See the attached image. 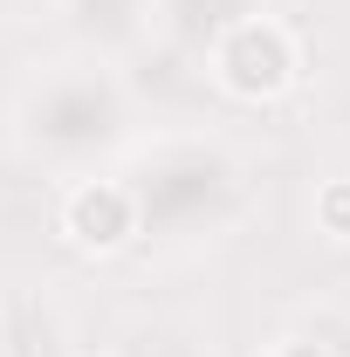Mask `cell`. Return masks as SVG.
Segmentation results:
<instances>
[{
	"mask_svg": "<svg viewBox=\"0 0 350 357\" xmlns=\"http://www.w3.org/2000/svg\"><path fill=\"white\" fill-rule=\"evenodd\" d=\"M7 137L28 165L42 172H96L103 158L131 151L137 144V103L131 83L117 76L110 55L96 48H69V55H48L35 62L21 89H14V110H7Z\"/></svg>",
	"mask_w": 350,
	"mask_h": 357,
	"instance_id": "6da1fadb",
	"label": "cell"
},
{
	"mask_svg": "<svg viewBox=\"0 0 350 357\" xmlns=\"http://www.w3.org/2000/svg\"><path fill=\"white\" fill-rule=\"evenodd\" d=\"M261 357H330V351H323L316 337H275V344H268Z\"/></svg>",
	"mask_w": 350,
	"mask_h": 357,
	"instance_id": "ba28073f",
	"label": "cell"
},
{
	"mask_svg": "<svg viewBox=\"0 0 350 357\" xmlns=\"http://www.w3.org/2000/svg\"><path fill=\"white\" fill-rule=\"evenodd\" d=\"M309 220H316V234H323V241L350 248V178H323V185H316Z\"/></svg>",
	"mask_w": 350,
	"mask_h": 357,
	"instance_id": "52a82bcc",
	"label": "cell"
},
{
	"mask_svg": "<svg viewBox=\"0 0 350 357\" xmlns=\"http://www.w3.org/2000/svg\"><path fill=\"white\" fill-rule=\"evenodd\" d=\"M124 185L137 199V234L144 241H213L248 213V158L213 131H158L131 144Z\"/></svg>",
	"mask_w": 350,
	"mask_h": 357,
	"instance_id": "7a4b0ae2",
	"label": "cell"
},
{
	"mask_svg": "<svg viewBox=\"0 0 350 357\" xmlns=\"http://www.w3.org/2000/svg\"><path fill=\"white\" fill-rule=\"evenodd\" d=\"M0 357H7V323H0Z\"/></svg>",
	"mask_w": 350,
	"mask_h": 357,
	"instance_id": "30bf717a",
	"label": "cell"
},
{
	"mask_svg": "<svg viewBox=\"0 0 350 357\" xmlns=\"http://www.w3.org/2000/svg\"><path fill=\"white\" fill-rule=\"evenodd\" d=\"M268 0H151V35L178 55H206L213 35H227L241 14H261Z\"/></svg>",
	"mask_w": 350,
	"mask_h": 357,
	"instance_id": "5b68a950",
	"label": "cell"
},
{
	"mask_svg": "<svg viewBox=\"0 0 350 357\" xmlns=\"http://www.w3.org/2000/svg\"><path fill=\"white\" fill-rule=\"evenodd\" d=\"M55 234L89 261H117L124 248H137L144 234H137V199L124 172H76L55 199Z\"/></svg>",
	"mask_w": 350,
	"mask_h": 357,
	"instance_id": "277c9868",
	"label": "cell"
},
{
	"mask_svg": "<svg viewBox=\"0 0 350 357\" xmlns=\"http://www.w3.org/2000/svg\"><path fill=\"white\" fill-rule=\"evenodd\" d=\"M206 83L227 96V103H248V110H261V103H282L289 89L303 83V42H296V28L282 21V14H241L227 35L206 42Z\"/></svg>",
	"mask_w": 350,
	"mask_h": 357,
	"instance_id": "3957f363",
	"label": "cell"
},
{
	"mask_svg": "<svg viewBox=\"0 0 350 357\" xmlns=\"http://www.w3.org/2000/svg\"><path fill=\"white\" fill-rule=\"evenodd\" d=\"M62 21H69L76 48L110 55V48L151 35V0H62Z\"/></svg>",
	"mask_w": 350,
	"mask_h": 357,
	"instance_id": "8992f818",
	"label": "cell"
},
{
	"mask_svg": "<svg viewBox=\"0 0 350 357\" xmlns=\"http://www.w3.org/2000/svg\"><path fill=\"white\" fill-rule=\"evenodd\" d=\"M7 14H14V0H0V21H7Z\"/></svg>",
	"mask_w": 350,
	"mask_h": 357,
	"instance_id": "9c48e42d",
	"label": "cell"
},
{
	"mask_svg": "<svg viewBox=\"0 0 350 357\" xmlns=\"http://www.w3.org/2000/svg\"><path fill=\"white\" fill-rule=\"evenodd\" d=\"M89 357H117V351H89Z\"/></svg>",
	"mask_w": 350,
	"mask_h": 357,
	"instance_id": "8fae6325",
	"label": "cell"
}]
</instances>
